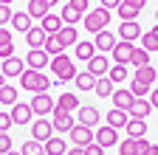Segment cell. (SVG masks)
Returning <instances> with one entry per match:
<instances>
[{
	"mask_svg": "<svg viewBox=\"0 0 158 155\" xmlns=\"http://www.w3.org/2000/svg\"><path fill=\"white\" fill-rule=\"evenodd\" d=\"M48 68H51V73H54L56 85H62V82H73V76H76L73 59H71L68 54H56V56H51Z\"/></svg>",
	"mask_w": 158,
	"mask_h": 155,
	"instance_id": "cell-1",
	"label": "cell"
},
{
	"mask_svg": "<svg viewBox=\"0 0 158 155\" xmlns=\"http://www.w3.org/2000/svg\"><path fill=\"white\" fill-rule=\"evenodd\" d=\"M20 88H23V90H31V96H34V93H48V90H51V79H48L43 71L26 68L23 76H20Z\"/></svg>",
	"mask_w": 158,
	"mask_h": 155,
	"instance_id": "cell-2",
	"label": "cell"
},
{
	"mask_svg": "<svg viewBox=\"0 0 158 155\" xmlns=\"http://www.w3.org/2000/svg\"><path fill=\"white\" fill-rule=\"evenodd\" d=\"M107 23H110V11L107 9H90L85 17H82V26H85V31H90V34H99V31H105L107 28Z\"/></svg>",
	"mask_w": 158,
	"mask_h": 155,
	"instance_id": "cell-3",
	"label": "cell"
},
{
	"mask_svg": "<svg viewBox=\"0 0 158 155\" xmlns=\"http://www.w3.org/2000/svg\"><path fill=\"white\" fill-rule=\"evenodd\" d=\"M28 104H31V113H34V116L45 119L48 113H54V104H56V102L51 99V93H34Z\"/></svg>",
	"mask_w": 158,
	"mask_h": 155,
	"instance_id": "cell-4",
	"label": "cell"
},
{
	"mask_svg": "<svg viewBox=\"0 0 158 155\" xmlns=\"http://www.w3.org/2000/svg\"><path fill=\"white\" fill-rule=\"evenodd\" d=\"M26 68H31V71H43V68H48V62H51V56L43 51V48H28V54H26Z\"/></svg>",
	"mask_w": 158,
	"mask_h": 155,
	"instance_id": "cell-5",
	"label": "cell"
},
{
	"mask_svg": "<svg viewBox=\"0 0 158 155\" xmlns=\"http://www.w3.org/2000/svg\"><path fill=\"white\" fill-rule=\"evenodd\" d=\"M93 141L99 144V147H116L118 144V130H113L110 124H102V127H99L96 133H93Z\"/></svg>",
	"mask_w": 158,
	"mask_h": 155,
	"instance_id": "cell-6",
	"label": "cell"
},
{
	"mask_svg": "<svg viewBox=\"0 0 158 155\" xmlns=\"http://www.w3.org/2000/svg\"><path fill=\"white\" fill-rule=\"evenodd\" d=\"M71 135V141H73V147H88V144H93V127H85V124H73V130L68 133Z\"/></svg>",
	"mask_w": 158,
	"mask_h": 155,
	"instance_id": "cell-7",
	"label": "cell"
},
{
	"mask_svg": "<svg viewBox=\"0 0 158 155\" xmlns=\"http://www.w3.org/2000/svg\"><path fill=\"white\" fill-rule=\"evenodd\" d=\"M133 51H135V45H133V43L118 40V43L113 45V51H110V56H113V65H127V62H130V56H133Z\"/></svg>",
	"mask_w": 158,
	"mask_h": 155,
	"instance_id": "cell-8",
	"label": "cell"
},
{
	"mask_svg": "<svg viewBox=\"0 0 158 155\" xmlns=\"http://www.w3.org/2000/svg\"><path fill=\"white\" fill-rule=\"evenodd\" d=\"M23 71H26V62L20 59V56H9V59H3V65H0V73L6 76V79H20L23 76Z\"/></svg>",
	"mask_w": 158,
	"mask_h": 155,
	"instance_id": "cell-9",
	"label": "cell"
},
{
	"mask_svg": "<svg viewBox=\"0 0 158 155\" xmlns=\"http://www.w3.org/2000/svg\"><path fill=\"white\" fill-rule=\"evenodd\" d=\"M96 54H99V51H96L93 40H79V43L73 45V59H76V62H90Z\"/></svg>",
	"mask_w": 158,
	"mask_h": 155,
	"instance_id": "cell-10",
	"label": "cell"
},
{
	"mask_svg": "<svg viewBox=\"0 0 158 155\" xmlns=\"http://www.w3.org/2000/svg\"><path fill=\"white\" fill-rule=\"evenodd\" d=\"M54 110H59V113H76V110H79V96H76V93H71V90L59 93V96H56Z\"/></svg>",
	"mask_w": 158,
	"mask_h": 155,
	"instance_id": "cell-11",
	"label": "cell"
},
{
	"mask_svg": "<svg viewBox=\"0 0 158 155\" xmlns=\"http://www.w3.org/2000/svg\"><path fill=\"white\" fill-rule=\"evenodd\" d=\"M51 124H54V133H56V135H62V133H71V130H73L76 119H73V113H59V110H54Z\"/></svg>",
	"mask_w": 158,
	"mask_h": 155,
	"instance_id": "cell-12",
	"label": "cell"
},
{
	"mask_svg": "<svg viewBox=\"0 0 158 155\" xmlns=\"http://www.w3.org/2000/svg\"><path fill=\"white\" fill-rule=\"evenodd\" d=\"M31 135H34V141H40V144H45L51 135H56V133H54L51 119H37V121H34V127H31Z\"/></svg>",
	"mask_w": 158,
	"mask_h": 155,
	"instance_id": "cell-13",
	"label": "cell"
},
{
	"mask_svg": "<svg viewBox=\"0 0 158 155\" xmlns=\"http://www.w3.org/2000/svg\"><path fill=\"white\" fill-rule=\"evenodd\" d=\"M76 124H85V127H99L102 124V113H99L93 104H82L79 107V121Z\"/></svg>",
	"mask_w": 158,
	"mask_h": 155,
	"instance_id": "cell-14",
	"label": "cell"
},
{
	"mask_svg": "<svg viewBox=\"0 0 158 155\" xmlns=\"http://www.w3.org/2000/svg\"><path fill=\"white\" fill-rule=\"evenodd\" d=\"M116 43H118V40H116V34L107 31V28H105V31H99V34H93V45H96L99 54H110Z\"/></svg>",
	"mask_w": 158,
	"mask_h": 155,
	"instance_id": "cell-15",
	"label": "cell"
},
{
	"mask_svg": "<svg viewBox=\"0 0 158 155\" xmlns=\"http://www.w3.org/2000/svg\"><path fill=\"white\" fill-rule=\"evenodd\" d=\"M118 40H124V43L141 40V26H138L135 20H130V23H118Z\"/></svg>",
	"mask_w": 158,
	"mask_h": 155,
	"instance_id": "cell-16",
	"label": "cell"
},
{
	"mask_svg": "<svg viewBox=\"0 0 158 155\" xmlns=\"http://www.w3.org/2000/svg\"><path fill=\"white\" fill-rule=\"evenodd\" d=\"M127 121H130L127 110H118V107H113V110H107V113H105V124H110L113 130H124V127H127Z\"/></svg>",
	"mask_w": 158,
	"mask_h": 155,
	"instance_id": "cell-17",
	"label": "cell"
},
{
	"mask_svg": "<svg viewBox=\"0 0 158 155\" xmlns=\"http://www.w3.org/2000/svg\"><path fill=\"white\" fill-rule=\"evenodd\" d=\"M85 71H90L96 79H99V76H107V71H110V59H107V54H96L93 59L88 62Z\"/></svg>",
	"mask_w": 158,
	"mask_h": 155,
	"instance_id": "cell-18",
	"label": "cell"
},
{
	"mask_svg": "<svg viewBox=\"0 0 158 155\" xmlns=\"http://www.w3.org/2000/svg\"><path fill=\"white\" fill-rule=\"evenodd\" d=\"M31 119H34V113H31V104H23V102H17L14 107H11V121L14 124H31Z\"/></svg>",
	"mask_w": 158,
	"mask_h": 155,
	"instance_id": "cell-19",
	"label": "cell"
},
{
	"mask_svg": "<svg viewBox=\"0 0 158 155\" xmlns=\"http://www.w3.org/2000/svg\"><path fill=\"white\" fill-rule=\"evenodd\" d=\"M150 113H152L150 99H135V102H133V107L127 110L130 119H141V121H147V116H150Z\"/></svg>",
	"mask_w": 158,
	"mask_h": 155,
	"instance_id": "cell-20",
	"label": "cell"
},
{
	"mask_svg": "<svg viewBox=\"0 0 158 155\" xmlns=\"http://www.w3.org/2000/svg\"><path fill=\"white\" fill-rule=\"evenodd\" d=\"M40 26H43V31H45V34H59V31L65 28L62 17H59V14H54V11H48V14L43 17V23H40Z\"/></svg>",
	"mask_w": 158,
	"mask_h": 155,
	"instance_id": "cell-21",
	"label": "cell"
},
{
	"mask_svg": "<svg viewBox=\"0 0 158 155\" xmlns=\"http://www.w3.org/2000/svg\"><path fill=\"white\" fill-rule=\"evenodd\" d=\"M110 99H113V107H118V110H130L133 107V102H135V96L130 93V90H113V96H110Z\"/></svg>",
	"mask_w": 158,
	"mask_h": 155,
	"instance_id": "cell-22",
	"label": "cell"
},
{
	"mask_svg": "<svg viewBox=\"0 0 158 155\" xmlns=\"http://www.w3.org/2000/svg\"><path fill=\"white\" fill-rule=\"evenodd\" d=\"M45 31H43V26H31L28 31H26V45L28 48H43V43H45Z\"/></svg>",
	"mask_w": 158,
	"mask_h": 155,
	"instance_id": "cell-23",
	"label": "cell"
},
{
	"mask_svg": "<svg viewBox=\"0 0 158 155\" xmlns=\"http://www.w3.org/2000/svg\"><path fill=\"white\" fill-rule=\"evenodd\" d=\"M43 147H45V155H65L68 152V144H65L62 135H51Z\"/></svg>",
	"mask_w": 158,
	"mask_h": 155,
	"instance_id": "cell-24",
	"label": "cell"
},
{
	"mask_svg": "<svg viewBox=\"0 0 158 155\" xmlns=\"http://www.w3.org/2000/svg\"><path fill=\"white\" fill-rule=\"evenodd\" d=\"M31 26H34V20L28 17V11H14V14H11V28H14V31L26 34Z\"/></svg>",
	"mask_w": 158,
	"mask_h": 155,
	"instance_id": "cell-25",
	"label": "cell"
},
{
	"mask_svg": "<svg viewBox=\"0 0 158 155\" xmlns=\"http://www.w3.org/2000/svg\"><path fill=\"white\" fill-rule=\"evenodd\" d=\"M11 51H14V43H11V31L3 26V28H0V59H9V56H14Z\"/></svg>",
	"mask_w": 158,
	"mask_h": 155,
	"instance_id": "cell-26",
	"label": "cell"
},
{
	"mask_svg": "<svg viewBox=\"0 0 158 155\" xmlns=\"http://www.w3.org/2000/svg\"><path fill=\"white\" fill-rule=\"evenodd\" d=\"M73 85H76V90H93V85H96V76H93L90 71H76V76H73Z\"/></svg>",
	"mask_w": 158,
	"mask_h": 155,
	"instance_id": "cell-27",
	"label": "cell"
},
{
	"mask_svg": "<svg viewBox=\"0 0 158 155\" xmlns=\"http://www.w3.org/2000/svg\"><path fill=\"white\" fill-rule=\"evenodd\" d=\"M124 133H127V138H144V135H147V121H141V119H130L127 127H124Z\"/></svg>",
	"mask_w": 158,
	"mask_h": 155,
	"instance_id": "cell-28",
	"label": "cell"
},
{
	"mask_svg": "<svg viewBox=\"0 0 158 155\" xmlns=\"http://www.w3.org/2000/svg\"><path fill=\"white\" fill-rule=\"evenodd\" d=\"M107 79H110L113 85H124V82L130 79V71H127V65H110V71H107Z\"/></svg>",
	"mask_w": 158,
	"mask_h": 155,
	"instance_id": "cell-29",
	"label": "cell"
},
{
	"mask_svg": "<svg viewBox=\"0 0 158 155\" xmlns=\"http://www.w3.org/2000/svg\"><path fill=\"white\" fill-rule=\"evenodd\" d=\"M43 51H45L48 56H56V54H65V45L59 43V37H56V34H48V37H45V43H43Z\"/></svg>",
	"mask_w": 158,
	"mask_h": 155,
	"instance_id": "cell-30",
	"label": "cell"
},
{
	"mask_svg": "<svg viewBox=\"0 0 158 155\" xmlns=\"http://www.w3.org/2000/svg\"><path fill=\"white\" fill-rule=\"evenodd\" d=\"M26 11H28V17H31V20H43V17L51 11L45 3H43V0H28V6H26Z\"/></svg>",
	"mask_w": 158,
	"mask_h": 155,
	"instance_id": "cell-31",
	"label": "cell"
},
{
	"mask_svg": "<svg viewBox=\"0 0 158 155\" xmlns=\"http://www.w3.org/2000/svg\"><path fill=\"white\" fill-rule=\"evenodd\" d=\"M17 96H20V90L14 88V85H3V88H0V104H9V107H14L17 104Z\"/></svg>",
	"mask_w": 158,
	"mask_h": 155,
	"instance_id": "cell-32",
	"label": "cell"
},
{
	"mask_svg": "<svg viewBox=\"0 0 158 155\" xmlns=\"http://www.w3.org/2000/svg\"><path fill=\"white\" fill-rule=\"evenodd\" d=\"M93 93L99 96V99H107V96H113V82L107 79V76H99L96 85H93Z\"/></svg>",
	"mask_w": 158,
	"mask_h": 155,
	"instance_id": "cell-33",
	"label": "cell"
},
{
	"mask_svg": "<svg viewBox=\"0 0 158 155\" xmlns=\"http://www.w3.org/2000/svg\"><path fill=\"white\" fill-rule=\"evenodd\" d=\"M116 14H118V20H122V23H130V20H135L141 11H138L135 6H130V3H124V0H122V3H118V9H116Z\"/></svg>",
	"mask_w": 158,
	"mask_h": 155,
	"instance_id": "cell-34",
	"label": "cell"
},
{
	"mask_svg": "<svg viewBox=\"0 0 158 155\" xmlns=\"http://www.w3.org/2000/svg\"><path fill=\"white\" fill-rule=\"evenodd\" d=\"M155 76H158V71H155L152 65H144V68H135V76H133V79H138V82H144V85H150V88H152Z\"/></svg>",
	"mask_w": 158,
	"mask_h": 155,
	"instance_id": "cell-35",
	"label": "cell"
},
{
	"mask_svg": "<svg viewBox=\"0 0 158 155\" xmlns=\"http://www.w3.org/2000/svg\"><path fill=\"white\" fill-rule=\"evenodd\" d=\"M127 65H130V68H144V65H150V54H147L141 45H135V51H133V56H130Z\"/></svg>",
	"mask_w": 158,
	"mask_h": 155,
	"instance_id": "cell-36",
	"label": "cell"
},
{
	"mask_svg": "<svg viewBox=\"0 0 158 155\" xmlns=\"http://www.w3.org/2000/svg\"><path fill=\"white\" fill-rule=\"evenodd\" d=\"M59 17H62V23H65V26H73V23H79V20H82V14H79V11H76L71 3H65V6H62Z\"/></svg>",
	"mask_w": 158,
	"mask_h": 155,
	"instance_id": "cell-37",
	"label": "cell"
},
{
	"mask_svg": "<svg viewBox=\"0 0 158 155\" xmlns=\"http://www.w3.org/2000/svg\"><path fill=\"white\" fill-rule=\"evenodd\" d=\"M56 37H59V43H62L65 48H68V45H76V43H79V34H76V28H73V26H65V28L59 31Z\"/></svg>",
	"mask_w": 158,
	"mask_h": 155,
	"instance_id": "cell-38",
	"label": "cell"
},
{
	"mask_svg": "<svg viewBox=\"0 0 158 155\" xmlns=\"http://www.w3.org/2000/svg\"><path fill=\"white\" fill-rule=\"evenodd\" d=\"M20 155H45V147L40 141H34V138H28L23 147H20Z\"/></svg>",
	"mask_w": 158,
	"mask_h": 155,
	"instance_id": "cell-39",
	"label": "cell"
},
{
	"mask_svg": "<svg viewBox=\"0 0 158 155\" xmlns=\"http://www.w3.org/2000/svg\"><path fill=\"white\" fill-rule=\"evenodd\" d=\"M141 48L147 51V54H152V51H158V34L150 28L147 34H141Z\"/></svg>",
	"mask_w": 158,
	"mask_h": 155,
	"instance_id": "cell-40",
	"label": "cell"
},
{
	"mask_svg": "<svg viewBox=\"0 0 158 155\" xmlns=\"http://www.w3.org/2000/svg\"><path fill=\"white\" fill-rule=\"evenodd\" d=\"M127 90H130V93L135 96V99H147V96H150V85H144V82H138V79H133Z\"/></svg>",
	"mask_w": 158,
	"mask_h": 155,
	"instance_id": "cell-41",
	"label": "cell"
},
{
	"mask_svg": "<svg viewBox=\"0 0 158 155\" xmlns=\"http://www.w3.org/2000/svg\"><path fill=\"white\" fill-rule=\"evenodd\" d=\"M118 155H138V147H135V138H124V141H118Z\"/></svg>",
	"mask_w": 158,
	"mask_h": 155,
	"instance_id": "cell-42",
	"label": "cell"
},
{
	"mask_svg": "<svg viewBox=\"0 0 158 155\" xmlns=\"http://www.w3.org/2000/svg\"><path fill=\"white\" fill-rule=\"evenodd\" d=\"M68 3H71V6H73V9L79 11V14H82V17H85V14L90 11V0H68Z\"/></svg>",
	"mask_w": 158,
	"mask_h": 155,
	"instance_id": "cell-43",
	"label": "cell"
},
{
	"mask_svg": "<svg viewBox=\"0 0 158 155\" xmlns=\"http://www.w3.org/2000/svg\"><path fill=\"white\" fill-rule=\"evenodd\" d=\"M11 6H3V3H0V28H3L6 23H11Z\"/></svg>",
	"mask_w": 158,
	"mask_h": 155,
	"instance_id": "cell-44",
	"label": "cell"
},
{
	"mask_svg": "<svg viewBox=\"0 0 158 155\" xmlns=\"http://www.w3.org/2000/svg\"><path fill=\"white\" fill-rule=\"evenodd\" d=\"M11 152V135L9 133H0V155Z\"/></svg>",
	"mask_w": 158,
	"mask_h": 155,
	"instance_id": "cell-45",
	"label": "cell"
},
{
	"mask_svg": "<svg viewBox=\"0 0 158 155\" xmlns=\"http://www.w3.org/2000/svg\"><path fill=\"white\" fill-rule=\"evenodd\" d=\"M11 124H14L11 121V113H0V133H9Z\"/></svg>",
	"mask_w": 158,
	"mask_h": 155,
	"instance_id": "cell-46",
	"label": "cell"
},
{
	"mask_svg": "<svg viewBox=\"0 0 158 155\" xmlns=\"http://www.w3.org/2000/svg\"><path fill=\"white\" fill-rule=\"evenodd\" d=\"M85 155H105V147H99V144L93 141V144L85 147Z\"/></svg>",
	"mask_w": 158,
	"mask_h": 155,
	"instance_id": "cell-47",
	"label": "cell"
},
{
	"mask_svg": "<svg viewBox=\"0 0 158 155\" xmlns=\"http://www.w3.org/2000/svg\"><path fill=\"white\" fill-rule=\"evenodd\" d=\"M118 3H122V0H102V9L113 11V9H118Z\"/></svg>",
	"mask_w": 158,
	"mask_h": 155,
	"instance_id": "cell-48",
	"label": "cell"
},
{
	"mask_svg": "<svg viewBox=\"0 0 158 155\" xmlns=\"http://www.w3.org/2000/svg\"><path fill=\"white\" fill-rule=\"evenodd\" d=\"M124 3H130V6H135L138 11H141V9L147 6V0H124Z\"/></svg>",
	"mask_w": 158,
	"mask_h": 155,
	"instance_id": "cell-49",
	"label": "cell"
},
{
	"mask_svg": "<svg viewBox=\"0 0 158 155\" xmlns=\"http://www.w3.org/2000/svg\"><path fill=\"white\" fill-rule=\"evenodd\" d=\"M150 104L152 110H158V90H150Z\"/></svg>",
	"mask_w": 158,
	"mask_h": 155,
	"instance_id": "cell-50",
	"label": "cell"
},
{
	"mask_svg": "<svg viewBox=\"0 0 158 155\" xmlns=\"http://www.w3.org/2000/svg\"><path fill=\"white\" fill-rule=\"evenodd\" d=\"M65 155H85V149H82V147H71Z\"/></svg>",
	"mask_w": 158,
	"mask_h": 155,
	"instance_id": "cell-51",
	"label": "cell"
},
{
	"mask_svg": "<svg viewBox=\"0 0 158 155\" xmlns=\"http://www.w3.org/2000/svg\"><path fill=\"white\" fill-rule=\"evenodd\" d=\"M43 3H45L48 9H54V6H56V0H43Z\"/></svg>",
	"mask_w": 158,
	"mask_h": 155,
	"instance_id": "cell-52",
	"label": "cell"
},
{
	"mask_svg": "<svg viewBox=\"0 0 158 155\" xmlns=\"http://www.w3.org/2000/svg\"><path fill=\"white\" fill-rule=\"evenodd\" d=\"M3 85H6V76H3V73H0V88H3Z\"/></svg>",
	"mask_w": 158,
	"mask_h": 155,
	"instance_id": "cell-53",
	"label": "cell"
},
{
	"mask_svg": "<svg viewBox=\"0 0 158 155\" xmlns=\"http://www.w3.org/2000/svg\"><path fill=\"white\" fill-rule=\"evenodd\" d=\"M0 3H3V6H11V0H0Z\"/></svg>",
	"mask_w": 158,
	"mask_h": 155,
	"instance_id": "cell-54",
	"label": "cell"
},
{
	"mask_svg": "<svg viewBox=\"0 0 158 155\" xmlns=\"http://www.w3.org/2000/svg\"><path fill=\"white\" fill-rule=\"evenodd\" d=\"M6 155H20V149H17V152H14V149H11V152H6Z\"/></svg>",
	"mask_w": 158,
	"mask_h": 155,
	"instance_id": "cell-55",
	"label": "cell"
},
{
	"mask_svg": "<svg viewBox=\"0 0 158 155\" xmlns=\"http://www.w3.org/2000/svg\"><path fill=\"white\" fill-rule=\"evenodd\" d=\"M152 31H155V34H158V23H155V26H152Z\"/></svg>",
	"mask_w": 158,
	"mask_h": 155,
	"instance_id": "cell-56",
	"label": "cell"
},
{
	"mask_svg": "<svg viewBox=\"0 0 158 155\" xmlns=\"http://www.w3.org/2000/svg\"><path fill=\"white\" fill-rule=\"evenodd\" d=\"M155 20H158V9H155Z\"/></svg>",
	"mask_w": 158,
	"mask_h": 155,
	"instance_id": "cell-57",
	"label": "cell"
},
{
	"mask_svg": "<svg viewBox=\"0 0 158 155\" xmlns=\"http://www.w3.org/2000/svg\"><path fill=\"white\" fill-rule=\"evenodd\" d=\"M0 65H3V59H0Z\"/></svg>",
	"mask_w": 158,
	"mask_h": 155,
	"instance_id": "cell-58",
	"label": "cell"
}]
</instances>
